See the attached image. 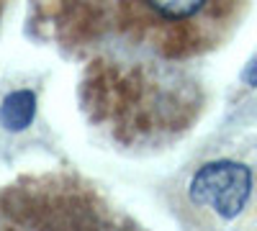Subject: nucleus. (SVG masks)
I'll list each match as a JSON object with an SVG mask.
<instances>
[{
  "label": "nucleus",
  "mask_w": 257,
  "mask_h": 231,
  "mask_svg": "<svg viewBox=\"0 0 257 231\" xmlns=\"http://www.w3.org/2000/svg\"><path fill=\"white\" fill-rule=\"evenodd\" d=\"M252 195V170L234 159L206 162L190 177L188 198L193 205L206 208L219 221L237 218Z\"/></svg>",
  "instance_id": "f03ea898"
},
{
  "label": "nucleus",
  "mask_w": 257,
  "mask_h": 231,
  "mask_svg": "<svg viewBox=\"0 0 257 231\" xmlns=\"http://www.w3.org/2000/svg\"><path fill=\"white\" fill-rule=\"evenodd\" d=\"M134 34L165 57H198L216 49L249 0H121Z\"/></svg>",
  "instance_id": "f257e3e1"
},
{
  "label": "nucleus",
  "mask_w": 257,
  "mask_h": 231,
  "mask_svg": "<svg viewBox=\"0 0 257 231\" xmlns=\"http://www.w3.org/2000/svg\"><path fill=\"white\" fill-rule=\"evenodd\" d=\"M244 82L249 88H257V57L247 65V70H244Z\"/></svg>",
  "instance_id": "20e7f679"
},
{
  "label": "nucleus",
  "mask_w": 257,
  "mask_h": 231,
  "mask_svg": "<svg viewBox=\"0 0 257 231\" xmlns=\"http://www.w3.org/2000/svg\"><path fill=\"white\" fill-rule=\"evenodd\" d=\"M34 111H36V95L31 90H16L0 106V123L8 131H24L34 121Z\"/></svg>",
  "instance_id": "7ed1b4c3"
}]
</instances>
